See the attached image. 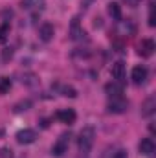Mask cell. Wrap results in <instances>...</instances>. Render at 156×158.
Returning <instances> with one entry per match:
<instances>
[{
	"mask_svg": "<svg viewBox=\"0 0 156 158\" xmlns=\"http://www.w3.org/2000/svg\"><path fill=\"white\" fill-rule=\"evenodd\" d=\"M94 142H96V129L92 125H86L81 129L79 132V138H77V145H79V151L83 155H88L94 147Z\"/></svg>",
	"mask_w": 156,
	"mask_h": 158,
	"instance_id": "obj_1",
	"label": "cell"
},
{
	"mask_svg": "<svg viewBox=\"0 0 156 158\" xmlns=\"http://www.w3.org/2000/svg\"><path fill=\"white\" fill-rule=\"evenodd\" d=\"M86 33H84V30H81L79 28V22H77V19L72 22V39L74 40H77V39H83Z\"/></svg>",
	"mask_w": 156,
	"mask_h": 158,
	"instance_id": "obj_15",
	"label": "cell"
},
{
	"mask_svg": "<svg viewBox=\"0 0 156 158\" xmlns=\"http://www.w3.org/2000/svg\"><path fill=\"white\" fill-rule=\"evenodd\" d=\"M130 79H132V83H136V85H142V83L147 79V68H145L143 64H138V66H134V68H132V74H130Z\"/></svg>",
	"mask_w": 156,
	"mask_h": 158,
	"instance_id": "obj_7",
	"label": "cell"
},
{
	"mask_svg": "<svg viewBox=\"0 0 156 158\" xmlns=\"http://www.w3.org/2000/svg\"><path fill=\"white\" fill-rule=\"evenodd\" d=\"M112 158H129V156H127V153H125V151H117Z\"/></svg>",
	"mask_w": 156,
	"mask_h": 158,
	"instance_id": "obj_25",
	"label": "cell"
},
{
	"mask_svg": "<svg viewBox=\"0 0 156 158\" xmlns=\"http://www.w3.org/2000/svg\"><path fill=\"white\" fill-rule=\"evenodd\" d=\"M46 0H22V6L28 9H42Z\"/></svg>",
	"mask_w": 156,
	"mask_h": 158,
	"instance_id": "obj_14",
	"label": "cell"
},
{
	"mask_svg": "<svg viewBox=\"0 0 156 158\" xmlns=\"http://www.w3.org/2000/svg\"><path fill=\"white\" fill-rule=\"evenodd\" d=\"M11 90V79L9 77H2L0 79V96H6Z\"/></svg>",
	"mask_w": 156,
	"mask_h": 158,
	"instance_id": "obj_17",
	"label": "cell"
},
{
	"mask_svg": "<svg viewBox=\"0 0 156 158\" xmlns=\"http://www.w3.org/2000/svg\"><path fill=\"white\" fill-rule=\"evenodd\" d=\"M127 6H130V7H136L138 4H140V0H123Z\"/></svg>",
	"mask_w": 156,
	"mask_h": 158,
	"instance_id": "obj_23",
	"label": "cell"
},
{
	"mask_svg": "<svg viewBox=\"0 0 156 158\" xmlns=\"http://www.w3.org/2000/svg\"><path fill=\"white\" fill-rule=\"evenodd\" d=\"M11 57H13V50H11V48H4V50H2V59H4V61H9Z\"/></svg>",
	"mask_w": 156,
	"mask_h": 158,
	"instance_id": "obj_21",
	"label": "cell"
},
{
	"mask_svg": "<svg viewBox=\"0 0 156 158\" xmlns=\"http://www.w3.org/2000/svg\"><path fill=\"white\" fill-rule=\"evenodd\" d=\"M76 118H77V114H76L74 109H63V110L57 112V119H59L61 123H66V125L76 123Z\"/></svg>",
	"mask_w": 156,
	"mask_h": 158,
	"instance_id": "obj_6",
	"label": "cell"
},
{
	"mask_svg": "<svg viewBox=\"0 0 156 158\" xmlns=\"http://www.w3.org/2000/svg\"><path fill=\"white\" fill-rule=\"evenodd\" d=\"M127 107H129V101L123 99V98H112V99L109 101V112H112V114H121V112H125Z\"/></svg>",
	"mask_w": 156,
	"mask_h": 158,
	"instance_id": "obj_3",
	"label": "cell"
},
{
	"mask_svg": "<svg viewBox=\"0 0 156 158\" xmlns=\"http://www.w3.org/2000/svg\"><path fill=\"white\" fill-rule=\"evenodd\" d=\"M37 140V132L33 129H22L17 132V142L22 143V145H28V143H33Z\"/></svg>",
	"mask_w": 156,
	"mask_h": 158,
	"instance_id": "obj_4",
	"label": "cell"
},
{
	"mask_svg": "<svg viewBox=\"0 0 156 158\" xmlns=\"http://www.w3.org/2000/svg\"><path fill=\"white\" fill-rule=\"evenodd\" d=\"M138 149H140V153H142V155L149 156V155H153V153H154L156 145H154V142H153V138H143V140L140 142Z\"/></svg>",
	"mask_w": 156,
	"mask_h": 158,
	"instance_id": "obj_10",
	"label": "cell"
},
{
	"mask_svg": "<svg viewBox=\"0 0 156 158\" xmlns=\"http://www.w3.org/2000/svg\"><path fill=\"white\" fill-rule=\"evenodd\" d=\"M68 142H70V134H68V132L61 134L59 140H57V142L53 143V147H51V155H53V156H63V155L68 151Z\"/></svg>",
	"mask_w": 156,
	"mask_h": 158,
	"instance_id": "obj_2",
	"label": "cell"
},
{
	"mask_svg": "<svg viewBox=\"0 0 156 158\" xmlns=\"http://www.w3.org/2000/svg\"><path fill=\"white\" fill-rule=\"evenodd\" d=\"M156 50V44L153 39H143L140 42V50H138V53L142 55V57H151L153 53H154Z\"/></svg>",
	"mask_w": 156,
	"mask_h": 158,
	"instance_id": "obj_5",
	"label": "cell"
},
{
	"mask_svg": "<svg viewBox=\"0 0 156 158\" xmlns=\"http://www.w3.org/2000/svg\"><path fill=\"white\" fill-rule=\"evenodd\" d=\"M125 63L123 61H116L114 64H112V77H114V81H117V83H123L125 81Z\"/></svg>",
	"mask_w": 156,
	"mask_h": 158,
	"instance_id": "obj_9",
	"label": "cell"
},
{
	"mask_svg": "<svg viewBox=\"0 0 156 158\" xmlns=\"http://www.w3.org/2000/svg\"><path fill=\"white\" fill-rule=\"evenodd\" d=\"M2 158H13V151L11 149H2Z\"/></svg>",
	"mask_w": 156,
	"mask_h": 158,
	"instance_id": "obj_22",
	"label": "cell"
},
{
	"mask_svg": "<svg viewBox=\"0 0 156 158\" xmlns=\"http://www.w3.org/2000/svg\"><path fill=\"white\" fill-rule=\"evenodd\" d=\"M154 24H156V22H154V13H153V9H151V13H149V26L153 28Z\"/></svg>",
	"mask_w": 156,
	"mask_h": 158,
	"instance_id": "obj_24",
	"label": "cell"
},
{
	"mask_svg": "<svg viewBox=\"0 0 156 158\" xmlns=\"http://www.w3.org/2000/svg\"><path fill=\"white\" fill-rule=\"evenodd\" d=\"M22 85H26V86H37V85H39V77H37L35 74H24Z\"/></svg>",
	"mask_w": 156,
	"mask_h": 158,
	"instance_id": "obj_16",
	"label": "cell"
},
{
	"mask_svg": "<svg viewBox=\"0 0 156 158\" xmlns=\"http://www.w3.org/2000/svg\"><path fill=\"white\" fill-rule=\"evenodd\" d=\"M105 92L110 96V98H121V94H123V83H109L107 86H105Z\"/></svg>",
	"mask_w": 156,
	"mask_h": 158,
	"instance_id": "obj_11",
	"label": "cell"
},
{
	"mask_svg": "<svg viewBox=\"0 0 156 158\" xmlns=\"http://www.w3.org/2000/svg\"><path fill=\"white\" fill-rule=\"evenodd\" d=\"M109 15L114 19V20H121V6L117 2H110L109 4Z\"/></svg>",
	"mask_w": 156,
	"mask_h": 158,
	"instance_id": "obj_13",
	"label": "cell"
},
{
	"mask_svg": "<svg viewBox=\"0 0 156 158\" xmlns=\"http://www.w3.org/2000/svg\"><path fill=\"white\" fill-rule=\"evenodd\" d=\"M154 109H156V98L151 96V98H147V99L143 101V105H142V116L149 118V116L154 112Z\"/></svg>",
	"mask_w": 156,
	"mask_h": 158,
	"instance_id": "obj_12",
	"label": "cell"
},
{
	"mask_svg": "<svg viewBox=\"0 0 156 158\" xmlns=\"http://www.w3.org/2000/svg\"><path fill=\"white\" fill-rule=\"evenodd\" d=\"M61 92H63V96H66V98H77V90H76L74 86H70V85H64V86L61 88Z\"/></svg>",
	"mask_w": 156,
	"mask_h": 158,
	"instance_id": "obj_18",
	"label": "cell"
},
{
	"mask_svg": "<svg viewBox=\"0 0 156 158\" xmlns=\"http://www.w3.org/2000/svg\"><path fill=\"white\" fill-rule=\"evenodd\" d=\"M7 35H9V26L7 24H2L0 26V40L4 42V40L7 39Z\"/></svg>",
	"mask_w": 156,
	"mask_h": 158,
	"instance_id": "obj_20",
	"label": "cell"
},
{
	"mask_svg": "<svg viewBox=\"0 0 156 158\" xmlns=\"http://www.w3.org/2000/svg\"><path fill=\"white\" fill-rule=\"evenodd\" d=\"M30 107H31V101H30V99H26V101H20V103L15 107V110H17V112H20V110H28Z\"/></svg>",
	"mask_w": 156,
	"mask_h": 158,
	"instance_id": "obj_19",
	"label": "cell"
},
{
	"mask_svg": "<svg viewBox=\"0 0 156 158\" xmlns=\"http://www.w3.org/2000/svg\"><path fill=\"white\" fill-rule=\"evenodd\" d=\"M53 35H55V28H53V24H50V22H44V24L40 26V30H39L40 40H44V42H50V40L53 39Z\"/></svg>",
	"mask_w": 156,
	"mask_h": 158,
	"instance_id": "obj_8",
	"label": "cell"
}]
</instances>
